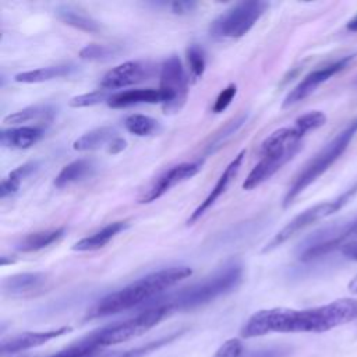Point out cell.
<instances>
[{
    "mask_svg": "<svg viewBox=\"0 0 357 357\" xmlns=\"http://www.w3.org/2000/svg\"><path fill=\"white\" fill-rule=\"evenodd\" d=\"M127 227L126 222H113L102 227L100 230L95 231L93 234L78 240L74 245V251H95L105 247L112 238H114L120 231Z\"/></svg>",
    "mask_w": 357,
    "mask_h": 357,
    "instance_id": "obj_19",
    "label": "cell"
},
{
    "mask_svg": "<svg viewBox=\"0 0 357 357\" xmlns=\"http://www.w3.org/2000/svg\"><path fill=\"white\" fill-rule=\"evenodd\" d=\"M326 121V116L319 110H312L305 114H301L298 119H296L294 126L305 135L312 130H317L322 127Z\"/></svg>",
    "mask_w": 357,
    "mask_h": 357,
    "instance_id": "obj_33",
    "label": "cell"
},
{
    "mask_svg": "<svg viewBox=\"0 0 357 357\" xmlns=\"http://www.w3.org/2000/svg\"><path fill=\"white\" fill-rule=\"evenodd\" d=\"M244 354V347L240 339H227L215 353L213 357H241Z\"/></svg>",
    "mask_w": 357,
    "mask_h": 357,
    "instance_id": "obj_35",
    "label": "cell"
},
{
    "mask_svg": "<svg viewBox=\"0 0 357 357\" xmlns=\"http://www.w3.org/2000/svg\"><path fill=\"white\" fill-rule=\"evenodd\" d=\"M63 236H64V227L31 233V234L25 236V237L17 244V250H18V251H22V252L39 251V250L46 248V247H49L50 244L59 241Z\"/></svg>",
    "mask_w": 357,
    "mask_h": 357,
    "instance_id": "obj_25",
    "label": "cell"
},
{
    "mask_svg": "<svg viewBox=\"0 0 357 357\" xmlns=\"http://www.w3.org/2000/svg\"><path fill=\"white\" fill-rule=\"evenodd\" d=\"M357 132V119L351 120L342 131H339L294 177L289 185L284 198L283 206L287 208L293 201L315 180H318L347 149L350 141Z\"/></svg>",
    "mask_w": 357,
    "mask_h": 357,
    "instance_id": "obj_4",
    "label": "cell"
},
{
    "mask_svg": "<svg viewBox=\"0 0 357 357\" xmlns=\"http://www.w3.org/2000/svg\"><path fill=\"white\" fill-rule=\"evenodd\" d=\"M149 75H151V66L148 63L126 61L113 67L103 75L100 81V88L105 91L124 88L128 85L138 84L146 79Z\"/></svg>",
    "mask_w": 357,
    "mask_h": 357,
    "instance_id": "obj_13",
    "label": "cell"
},
{
    "mask_svg": "<svg viewBox=\"0 0 357 357\" xmlns=\"http://www.w3.org/2000/svg\"><path fill=\"white\" fill-rule=\"evenodd\" d=\"M117 132L112 127H98L93 128L85 134H82L79 138H77L73 144V148L75 151H96L103 146H107L113 142L114 138H117Z\"/></svg>",
    "mask_w": 357,
    "mask_h": 357,
    "instance_id": "obj_20",
    "label": "cell"
},
{
    "mask_svg": "<svg viewBox=\"0 0 357 357\" xmlns=\"http://www.w3.org/2000/svg\"><path fill=\"white\" fill-rule=\"evenodd\" d=\"M43 135V128L39 126L11 127L0 132V142L6 148L26 149L36 144Z\"/></svg>",
    "mask_w": 357,
    "mask_h": 357,
    "instance_id": "obj_18",
    "label": "cell"
},
{
    "mask_svg": "<svg viewBox=\"0 0 357 357\" xmlns=\"http://www.w3.org/2000/svg\"><path fill=\"white\" fill-rule=\"evenodd\" d=\"M169 7H170L172 13L178 14V15H185L195 10L197 3H194V1H173L169 4Z\"/></svg>",
    "mask_w": 357,
    "mask_h": 357,
    "instance_id": "obj_38",
    "label": "cell"
},
{
    "mask_svg": "<svg viewBox=\"0 0 357 357\" xmlns=\"http://www.w3.org/2000/svg\"><path fill=\"white\" fill-rule=\"evenodd\" d=\"M236 93H237L236 84H230L225 89H222L220 93L218 95L213 106H212L213 113H222L223 110H226V107L231 103V100L236 96Z\"/></svg>",
    "mask_w": 357,
    "mask_h": 357,
    "instance_id": "obj_36",
    "label": "cell"
},
{
    "mask_svg": "<svg viewBox=\"0 0 357 357\" xmlns=\"http://www.w3.org/2000/svg\"><path fill=\"white\" fill-rule=\"evenodd\" d=\"M241 278V264L236 261L229 262L201 282L184 287L163 300H159L158 304L165 305L170 312L192 310L234 290L240 284Z\"/></svg>",
    "mask_w": 357,
    "mask_h": 357,
    "instance_id": "obj_3",
    "label": "cell"
},
{
    "mask_svg": "<svg viewBox=\"0 0 357 357\" xmlns=\"http://www.w3.org/2000/svg\"><path fill=\"white\" fill-rule=\"evenodd\" d=\"M163 95V110L177 112L187 99V75L178 56L173 54L166 59L160 67V85Z\"/></svg>",
    "mask_w": 357,
    "mask_h": 357,
    "instance_id": "obj_9",
    "label": "cell"
},
{
    "mask_svg": "<svg viewBox=\"0 0 357 357\" xmlns=\"http://www.w3.org/2000/svg\"><path fill=\"white\" fill-rule=\"evenodd\" d=\"M70 326H61L56 329H47V331H40V332H22L18 335H14L11 337L3 339L1 340V356L7 354H14L20 351H25L32 347H38L45 344L46 342L59 337L67 332H70Z\"/></svg>",
    "mask_w": 357,
    "mask_h": 357,
    "instance_id": "obj_14",
    "label": "cell"
},
{
    "mask_svg": "<svg viewBox=\"0 0 357 357\" xmlns=\"http://www.w3.org/2000/svg\"><path fill=\"white\" fill-rule=\"evenodd\" d=\"M53 117H54L53 107L36 105V106H29V107H25L22 110H18V112H14V113L6 116L3 123L10 124V126H20L24 123H31V121L47 124L53 120Z\"/></svg>",
    "mask_w": 357,
    "mask_h": 357,
    "instance_id": "obj_23",
    "label": "cell"
},
{
    "mask_svg": "<svg viewBox=\"0 0 357 357\" xmlns=\"http://www.w3.org/2000/svg\"><path fill=\"white\" fill-rule=\"evenodd\" d=\"M75 67L73 64H59V66H50V67H40L31 71L20 73L14 77V81L24 82V84H38L50 81L54 78L70 75Z\"/></svg>",
    "mask_w": 357,
    "mask_h": 357,
    "instance_id": "obj_22",
    "label": "cell"
},
{
    "mask_svg": "<svg viewBox=\"0 0 357 357\" xmlns=\"http://www.w3.org/2000/svg\"><path fill=\"white\" fill-rule=\"evenodd\" d=\"M123 124L128 132L137 137H148L159 130V121L145 114H130L124 119Z\"/></svg>",
    "mask_w": 357,
    "mask_h": 357,
    "instance_id": "obj_27",
    "label": "cell"
},
{
    "mask_svg": "<svg viewBox=\"0 0 357 357\" xmlns=\"http://www.w3.org/2000/svg\"><path fill=\"white\" fill-rule=\"evenodd\" d=\"M126 146H127L126 139H123L121 137H117V138H114L113 142L109 145L107 152L112 153V155H116V153H120Z\"/></svg>",
    "mask_w": 357,
    "mask_h": 357,
    "instance_id": "obj_40",
    "label": "cell"
},
{
    "mask_svg": "<svg viewBox=\"0 0 357 357\" xmlns=\"http://www.w3.org/2000/svg\"><path fill=\"white\" fill-rule=\"evenodd\" d=\"M56 15L57 18L64 22L66 25H70L75 29H79L82 32H88V33H96L102 29V26L99 25V22L93 18H91L89 15L79 13L71 7H57L56 8Z\"/></svg>",
    "mask_w": 357,
    "mask_h": 357,
    "instance_id": "obj_24",
    "label": "cell"
},
{
    "mask_svg": "<svg viewBox=\"0 0 357 357\" xmlns=\"http://www.w3.org/2000/svg\"><path fill=\"white\" fill-rule=\"evenodd\" d=\"M291 349L287 346H272L244 353L241 357H287Z\"/></svg>",
    "mask_w": 357,
    "mask_h": 357,
    "instance_id": "obj_37",
    "label": "cell"
},
{
    "mask_svg": "<svg viewBox=\"0 0 357 357\" xmlns=\"http://www.w3.org/2000/svg\"><path fill=\"white\" fill-rule=\"evenodd\" d=\"M185 54H187V60H188V66L192 77L194 78L201 77L205 71V54L202 47L197 43H191L187 47Z\"/></svg>",
    "mask_w": 357,
    "mask_h": 357,
    "instance_id": "obj_34",
    "label": "cell"
},
{
    "mask_svg": "<svg viewBox=\"0 0 357 357\" xmlns=\"http://www.w3.org/2000/svg\"><path fill=\"white\" fill-rule=\"evenodd\" d=\"M38 167L36 162H29L25 163L22 166H18L17 169H14L7 177H4L1 180L0 184V198L4 199L13 194H15L21 185V181L28 177L31 173H33Z\"/></svg>",
    "mask_w": 357,
    "mask_h": 357,
    "instance_id": "obj_26",
    "label": "cell"
},
{
    "mask_svg": "<svg viewBox=\"0 0 357 357\" xmlns=\"http://www.w3.org/2000/svg\"><path fill=\"white\" fill-rule=\"evenodd\" d=\"M110 98V95L107 93V91L105 89H96L88 93H81L78 96H74L70 99L68 106L78 109V107H89V106H95L99 105L102 102H107Z\"/></svg>",
    "mask_w": 357,
    "mask_h": 357,
    "instance_id": "obj_32",
    "label": "cell"
},
{
    "mask_svg": "<svg viewBox=\"0 0 357 357\" xmlns=\"http://www.w3.org/2000/svg\"><path fill=\"white\" fill-rule=\"evenodd\" d=\"M349 290L354 294H357V275L349 282Z\"/></svg>",
    "mask_w": 357,
    "mask_h": 357,
    "instance_id": "obj_42",
    "label": "cell"
},
{
    "mask_svg": "<svg viewBox=\"0 0 357 357\" xmlns=\"http://www.w3.org/2000/svg\"><path fill=\"white\" fill-rule=\"evenodd\" d=\"M266 8V1H238L213 20L209 28L211 36L219 39L241 38L255 25Z\"/></svg>",
    "mask_w": 357,
    "mask_h": 357,
    "instance_id": "obj_8",
    "label": "cell"
},
{
    "mask_svg": "<svg viewBox=\"0 0 357 357\" xmlns=\"http://www.w3.org/2000/svg\"><path fill=\"white\" fill-rule=\"evenodd\" d=\"M191 273L192 271L188 266H170L152 272L130 283L128 286L98 300L88 310L86 319L114 315L135 308L144 303H148L180 280L188 278Z\"/></svg>",
    "mask_w": 357,
    "mask_h": 357,
    "instance_id": "obj_2",
    "label": "cell"
},
{
    "mask_svg": "<svg viewBox=\"0 0 357 357\" xmlns=\"http://www.w3.org/2000/svg\"><path fill=\"white\" fill-rule=\"evenodd\" d=\"M120 53V47L116 45H98L91 43L82 47L78 53L79 59L88 61H106L116 57Z\"/></svg>",
    "mask_w": 357,
    "mask_h": 357,
    "instance_id": "obj_29",
    "label": "cell"
},
{
    "mask_svg": "<svg viewBox=\"0 0 357 357\" xmlns=\"http://www.w3.org/2000/svg\"><path fill=\"white\" fill-rule=\"evenodd\" d=\"M202 167V160L195 162H184L180 165L173 166L172 169L166 170L139 198L141 204H148L156 201L163 194H166L174 185L194 177Z\"/></svg>",
    "mask_w": 357,
    "mask_h": 357,
    "instance_id": "obj_12",
    "label": "cell"
},
{
    "mask_svg": "<svg viewBox=\"0 0 357 357\" xmlns=\"http://www.w3.org/2000/svg\"><path fill=\"white\" fill-rule=\"evenodd\" d=\"M170 311L162 304H152L132 318L113 322L103 328H99L86 335V337L98 347H106L117 344L132 337H137L166 318Z\"/></svg>",
    "mask_w": 357,
    "mask_h": 357,
    "instance_id": "obj_5",
    "label": "cell"
},
{
    "mask_svg": "<svg viewBox=\"0 0 357 357\" xmlns=\"http://www.w3.org/2000/svg\"><path fill=\"white\" fill-rule=\"evenodd\" d=\"M47 275L43 272H25L8 276L3 280V293L11 297H26L38 294L46 287Z\"/></svg>",
    "mask_w": 357,
    "mask_h": 357,
    "instance_id": "obj_16",
    "label": "cell"
},
{
    "mask_svg": "<svg viewBox=\"0 0 357 357\" xmlns=\"http://www.w3.org/2000/svg\"><path fill=\"white\" fill-rule=\"evenodd\" d=\"M357 240V215L325 226L308 236L300 247L298 258L311 261L324 257L346 244Z\"/></svg>",
    "mask_w": 357,
    "mask_h": 357,
    "instance_id": "obj_6",
    "label": "cell"
},
{
    "mask_svg": "<svg viewBox=\"0 0 357 357\" xmlns=\"http://www.w3.org/2000/svg\"><path fill=\"white\" fill-rule=\"evenodd\" d=\"M142 103H162L163 105V95L160 89L153 88H145V89H128L123 92H117L110 95L107 105L113 109L120 107H128L134 105H142Z\"/></svg>",
    "mask_w": 357,
    "mask_h": 357,
    "instance_id": "obj_17",
    "label": "cell"
},
{
    "mask_svg": "<svg viewBox=\"0 0 357 357\" xmlns=\"http://www.w3.org/2000/svg\"><path fill=\"white\" fill-rule=\"evenodd\" d=\"M100 347L93 344L86 336L78 342L70 344L68 347L49 356V357H95L99 353Z\"/></svg>",
    "mask_w": 357,
    "mask_h": 357,
    "instance_id": "obj_30",
    "label": "cell"
},
{
    "mask_svg": "<svg viewBox=\"0 0 357 357\" xmlns=\"http://www.w3.org/2000/svg\"><path fill=\"white\" fill-rule=\"evenodd\" d=\"M245 120H247V114H240L238 117H236V119L227 121V123L225 124V127H223L219 132H216V135L213 137V139H212L211 144L208 145L206 152H208V153L215 152L219 146H222V145L226 142V139L230 138V137L243 126V123H245Z\"/></svg>",
    "mask_w": 357,
    "mask_h": 357,
    "instance_id": "obj_31",
    "label": "cell"
},
{
    "mask_svg": "<svg viewBox=\"0 0 357 357\" xmlns=\"http://www.w3.org/2000/svg\"><path fill=\"white\" fill-rule=\"evenodd\" d=\"M346 28H347L349 31H351V32H357V14H356L354 18H351V20L347 22Z\"/></svg>",
    "mask_w": 357,
    "mask_h": 357,
    "instance_id": "obj_41",
    "label": "cell"
},
{
    "mask_svg": "<svg viewBox=\"0 0 357 357\" xmlns=\"http://www.w3.org/2000/svg\"><path fill=\"white\" fill-rule=\"evenodd\" d=\"M342 254L347 258V259H351V261H356L357 262V240L346 244L344 247H342Z\"/></svg>",
    "mask_w": 357,
    "mask_h": 357,
    "instance_id": "obj_39",
    "label": "cell"
},
{
    "mask_svg": "<svg viewBox=\"0 0 357 357\" xmlns=\"http://www.w3.org/2000/svg\"><path fill=\"white\" fill-rule=\"evenodd\" d=\"M184 332H185V329L174 331V332H172V333H169V335H165V336H162V337H158V339H155V340H151V342H148V343H145V344H142V346H138V347H134V349H131V350H127V351H124V353H121V354H119V356H116V357H145V356H148V354L156 351V350L160 349L162 346H165V344H167V343L176 340V339L180 337Z\"/></svg>",
    "mask_w": 357,
    "mask_h": 357,
    "instance_id": "obj_28",
    "label": "cell"
},
{
    "mask_svg": "<svg viewBox=\"0 0 357 357\" xmlns=\"http://www.w3.org/2000/svg\"><path fill=\"white\" fill-rule=\"evenodd\" d=\"M95 172V163L89 159H77L66 165L54 178V185L57 188H64L73 183L81 181Z\"/></svg>",
    "mask_w": 357,
    "mask_h": 357,
    "instance_id": "obj_21",
    "label": "cell"
},
{
    "mask_svg": "<svg viewBox=\"0 0 357 357\" xmlns=\"http://www.w3.org/2000/svg\"><path fill=\"white\" fill-rule=\"evenodd\" d=\"M354 59V54H347L333 63H329L324 67H319L314 71H311L310 74H307L284 98L283 100V107H290L301 100H304L305 98H308L312 92H315L318 89V86H321L324 82H326L329 78H332L333 75H336L337 73H340L342 70H344L349 63Z\"/></svg>",
    "mask_w": 357,
    "mask_h": 357,
    "instance_id": "obj_10",
    "label": "cell"
},
{
    "mask_svg": "<svg viewBox=\"0 0 357 357\" xmlns=\"http://www.w3.org/2000/svg\"><path fill=\"white\" fill-rule=\"evenodd\" d=\"M354 319H357V300L340 298L329 304L305 310H259L248 318L240 333L247 339L268 333H319Z\"/></svg>",
    "mask_w": 357,
    "mask_h": 357,
    "instance_id": "obj_1",
    "label": "cell"
},
{
    "mask_svg": "<svg viewBox=\"0 0 357 357\" xmlns=\"http://www.w3.org/2000/svg\"><path fill=\"white\" fill-rule=\"evenodd\" d=\"M301 149V145L290 146L278 149L275 152H269L265 155H261L259 162L252 167V170L248 173L243 183L244 190H254L262 183H265L268 178H271L282 166H284L290 159L294 158V155Z\"/></svg>",
    "mask_w": 357,
    "mask_h": 357,
    "instance_id": "obj_11",
    "label": "cell"
},
{
    "mask_svg": "<svg viewBox=\"0 0 357 357\" xmlns=\"http://www.w3.org/2000/svg\"><path fill=\"white\" fill-rule=\"evenodd\" d=\"M245 156V151H240L236 158L226 166V169L223 170V173L220 174V177L218 178L216 184L213 185V188L211 190V192L206 195V198L195 208V211L190 215V218L187 219V225H194L215 202L216 199L226 191L227 185L230 184V181L236 177V174L238 173L240 167H241V163H243V159Z\"/></svg>",
    "mask_w": 357,
    "mask_h": 357,
    "instance_id": "obj_15",
    "label": "cell"
},
{
    "mask_svg": "<svg viewBox=\"0 0 357 357\" xmlns=\"http://www.w3.org/2000/svg\"><path fill=\"white\" fill-rule=\"evenodd\" d=\"M356 192H357V183L354 185H351L350 188H347L346 191H343L336 198L325 201V202H319L317 205H312V206L307 208L305 211H303L301 213L294 216L284 227H282L272 237V240L262 248V252H269V251L278 248L279 245H282L283 243H286L287 240H290L291 237H294L296 234H298L300 231H303L308 226H311V225L331 216L332 213L340 211L356 195Z\"/></svg>",
    "mask_w": 357,
    "mask_h": 357,
    "instance_id": "obj_7",
    "label": "cell"
}]
</instances>
